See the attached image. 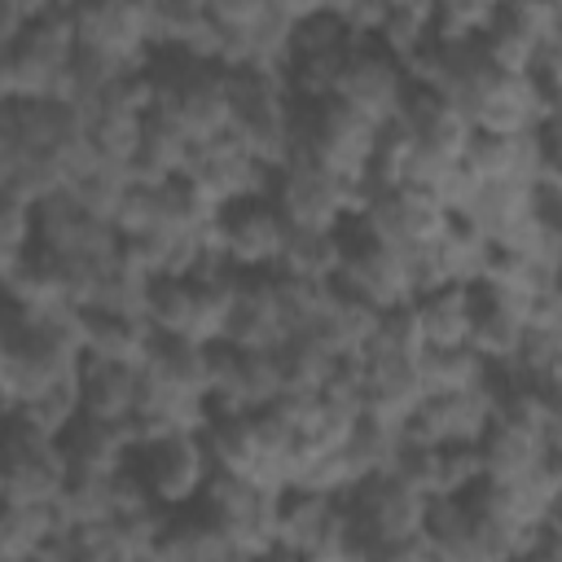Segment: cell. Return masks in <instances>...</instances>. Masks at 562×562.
<instances>
[{
  "instance_id": "277c9868",
  "label": "cell",
  "mask_w": 562,
  "mask_h": 562,
  "mask_svg": "<svg viewBox=\"0 0 562 562\" xmlns=\"http://www.w3.org/2000/svg\"><path fill=\"white\" fill-rule=\"evenodd\" d=\"M294 114L299 101L277 70H233V123L228 132L268 167H281L294 154Z\"/></svg>"
},
{
  "instance_id": "ee69618b",
  "label": "cell",
  "mask_w": 562,
  "mask_h": 562,
  "mask_svg": "<svg viewBox=\"0 0 562 562\" xmlns=\"http://www.w3.org/2000/svg\"><path fill=\"white\" fill-rule=\"evenodd\" d=\"M140 4H145V9H149V4H154V0H140Z\"/></svg>"
},
{
  "instance_id": "7bdbcfd3",
  "label": "cell",
  "mask_w": 562,
  "mask_h": 562,
  "mask_svg": "<svg viewBox=\"0 0 562 562\" xmlns=\"http://www.w3.org/2000/svg\"><path fill=\"white\" fill-rule=\"evenodd\" d=\"M281 13H290V18H312V13H325V9H334L338 0H272Z\"/></svg>"
},
{
  "instance_id": "4dcf8cb0",
  "label": "cell",
  "mask_w": 562,
  "mask_h": 562,
  "mask_svg": "<svg viewBox=\"0 0 562 562\" xmlns=\"http://www.w3.org/2000/svg\"><path fill=\"white\" fill-rule=\"evenodd\" d=\"M189 158H193V136L180 123H171L162 110H149L140 123L132 176L136 180H171V176L189 171Z\"/></svg>"
},
{
  "instance_id": "74e56055",
  "label": "cell",
  "mask_w": 562,
  "mask_h": 562,
  "mask_svg": "<svg viewBox=\"0 0 562 562\" xmlns=\"http://www.w3.org/2000/svg\"><path fill=\"white\" fill-rule=\"evenodd\" d=\"M505 0H435V31L452 40L483 35Z\"/></svg>"
},
{
  "instance_id": "cb8c5ba5",
  "label": "cell",
  "mask_w": 562,
  "mask_h": 562,
  "mask_svg": "<svg viewBox=\"0 0 562 562\" xmlns=\"http://www.w3.org/2000/svg\"><path fill=\"white\" fill-rule=\"evenodd\" d=\"M479 452H483V479L487 483H514V479H527L553 461L549 435L540 426L501 422V417H492L487 435L479 439Z\"/></svg>"
},
{
  "instance_id": "7a4b0ae2",
  "label": "cell",
  "mask_w": 562,
  "mask_h": 562,
  "mask_svg": "<svg viewBox=\"0 0 562 562\" xmlns=\"http://www.w3.org/2000/svg\"><path fill=\"white\" fill-rule=\"evenodd\" d=\"M342 509L351 522V558H391L404 540L426 531L430 496L400 470H378L342 496Z\"/></svg>"
},
{
  "instance_id": "ba28073f",
  "label": "cell",
  "mask_w": 562,
  "mask_h": 562,
  "mask_svg": "<svg viewBox=\"0 0 562 562\" xmlns=\"http://www.w3.org/2000/svg\"><path fill=\"white\" fill-rule=\"evenodd\" d=\"M338 285L382 312L408 303L413 290V263L404 250H395L391 241L373 237L356 215L342 224V263H338Z\"/></svg>"
},
{
  "instance_id": "e0dca14e",
  "label": "cell",
  "mask_w": 562,
  "mask_h": 562,
  "mask_svg": "<svg viewBox=\"0 0 562 562\" xmlns=\"http://www.w3.org/2000/svg\"><path fill=\"white\" fill-rule=\"evenodd\" d=\"M61 9L83 48L127 61H149L154 31H149V9L140 0H61Z\"/></svg>"
},
{
  "instance_id": "d4e9b609",
  "label": "cell",
  "mask_w": 562,
  "mask_h": 562,
  "mask_svg": "<svg viewBox=\"0 0 562 562\" xmlns=\"http://www.w3.org/2000/svg\"><path fill=\"white\" fill-rule=\"evenodd\" d=\"M140 364H119V360H83L79 373V400L88 417L119 422L136 435V413H140Z\"/></svg>"
},
{
  "instance_id": "83f0119b",
  "label": "cell",
  "mask_w": 562,
  "mask_h": 562,
  "mask_svg": "<svg viewBox=\"0 0 562 562\" xmlns=\"http://www.w3.org/2000/svg\"><path fill=\"white\" fill-rule=\"evenodd\" d=\"M465 171L474 180H522V184H540V140L536 132H479L470 136L465 154H461Z\"/></svg>"
},
{
  "instance_id": "ab89813d",
  "label": "cell",
  "mask_w": 562,
  "mask_h": 562,
  "mask_svg": "<svg viewBox=\"0 0 562 562\" xmlns=\"http://www.w3.org/2000/svg\"><path fill=\"white\" fill-rule=\"evenodd\" d=\"M536 140H540V189L562 198V110H553L540 123Z\"/></svg>"
},
{
  "instance_id": "f35d334b",
  "label": "cell",
  "mask_w": 562,
  "mask_h": 562,
  "mask_svg": "<svg viewBox=\"0 0 562 562\" xmlns=\"http://www.w3.org/2000/svg\"><path fill=\"white\" fill-rule=\"evenodd\" d=\"M35 250V206L0 198V268L26 259Z\"/></svg>"
},
{
  "instance_id": "f1b7e54d",
  "label": "cell",
  "mask_w": 562,
  "mask_h": 562,
  "mask_svg": "<svg viewBox=\"0 0 562 562\" xmlns=\"http://www.w3.org/2000/svg\"><path fill=\"white\" fill-rule=\"evenodd\" d=\"M413 316L422 325L426 347H470L474 325V285L470 281H443L422 294H413Z\"/></svg>"
},
{
  "instance_id": "d6a6232c",
  "label": "cell",
  "mask_w": 562,
  "mask_h": 562,
  "mask_svg": "<svg viewBox=\"0 0 562 562\" xmlns=\"http://www.w3.org/2000/svg\"><path fill=\"white\" fill-rule=\"evenodd\" d=\"M378 325H382V307H373V303H364V299H356V294H347L342 285H338V294H334V303L325 307V316L316 321V329H307L312 338H321L329 351H338V356H360L364 347H369V338L378 334Z\"/></svg>"
},
{
  "instance_id": "6da1fadb",
  "label": "cell",
  "mask_w": 562,
  "mask_h": 562,
  "mask_svg": "<svg viewBox=\"0 0 562 562\" xmlns=\"http://www.w3.org/2000/svg\"><path fill=\"white\" fill-rule=\"evenodd\" d=\"M149 79V110H162L171 123H180L193 145L224 136L233 123V70L193 53L154 48L145 61Z\"/></svg>"
},
{
  "instance_id": "836d02e7",
  "label": "cell",
  "mask_w": 562,
  "mask_h": 562,
  "mask_svg": "<svg viewBox=\"0 0 562 562\" xmlns=\"http://www.w3.org/2000/svg\"><path fill=\"white\" fill-rule=\"evenodd\" d=\"M342 263V228H294L281 250L277 272L285 277H307V281H338Z\"/></svg>"
},
{
  "instance_id": "ffe728a7",
  "label": "cell",
  "mask_w": 562,
  "mask_h": 562,
  "mask_svg": "<svg viewBox=\"0 0 562 562\" xmlns=\"http://www.w3.org/2000/svg\"><path fill=\"white\" fill-rule=\"evenodd\" d=\"M536 206H540V184H522V180H470V189H465V198L457 202L452 215H461L487 241H505L514 228H522L531 220Z\"/></svg>"
},
{
  "instance_id": "7402d4cb",
  "label": "cell",
  "mask_w": 562,
  "mask_h": 562,
  "mask_svg": "<svg viewBox=\"0 0 562 562\" xmlns=\"http://www.w3.org/2000/svg\"><path fill=\"white\" fill-rule=\"evenodd\" d=\"M202 443H206L215 470L250 474V479L268 483V443H263L259 413H250V408H211V417L202 426Z\"/></svg>"
},
{
  "instance_id": "8992f818",
  "label": "cell",
  "mask_w": 562,
  "mask_h": 562,
  "mask_svg": "<svg viewBox=\"0 0 562 562\" xmlns=\"http://www.w3.org/2000/svg\"><path fill=\"white\" fill-rule=\"evenodd\" d=\"M378 123H369L364 114H356L342 101H299L294 114V154H307L316 162H325L329 171L360 180L369 176V158L378 145Z\"/></svg>"
},
{
  "instance_id": "5b68a950",
  "label": "cell",
  "mask_w": 562,
  "mask_h": 562,
  "mask_svg": "<svg viewBox=\"0 0 562 562\" xmlns=\"http://www.w3.org/2000/svg\"><path fill=\"white\" fill-rule=\"evenodd\" d=\"M364 193L360 180H347L307 154H290L272 180V198L294 228H342L364 206Z\"/></svg>"
},
{
  "instance_id": "f546056e",
  "label": "cell",
  "mask_w": 562,
  "mask_h": 562,
  "mask_svg": "<svg viewBox=\"0 0 562 562\" xmlns=\"http://www.w3.org/2000/svg\"><path fill=\"white\" fill-rule=\"evenodd\" d=\"M149 347H154V325H149L145 316L92 312V307H83V351H88V360L145 364Z\"/></svg>"
},
{
  "instance_id": "8d00e7d4",
  "label": "cell",
  "mask_w": 562,
  "mask_h": 562,
  "mask_svg": "<svg viewBox=\"0 0 562 562\" xmlns=\"http://www.w3.org/2000/svg\"><path fill=\"white\" fill-rule=\"evenodd\" d=\"M492 364L474 347H426L422 351V378L426 391H461L487 382Z\"/></svg>"
},
{
  "instance_id": "4316f807",
  "label": "cell",
  "mask_w": 562,
  "mask_h": 562,
  "mask_svg": "<svg viewBox=\"0 0 562 562\" xmlns=\"http://www.w3.org/2000/svg\"><path fill=\"white\" fill-rule=\"evenodd\" d=\"M61 457L70 465V474H114L132 461V448H136V435L119 422H101V417H88L79 413L66 430H61Z\"/></svg>"
},
{
  "instance_id": "d6986e66",
  "label": "cell",
  "mask_w": 562,
  "mask_h": 562,
  "mask_svg": "<svg viewBox=\"0 0 562 562\" xmlns=\"http://www.w3.org/2000/svg\"><path fill=\"white\" fill-rule=\"evenodd\" d=\"M527 338V303L514 299L509 290L492 281H474V325H470V347L492 364L505 369L518 360Z\"/></svg>"
},
{
  "instance_id": "2e32d148",
  "label": "cell",
  "mask_w": 562,
  "mask_h": 562,
  "mask_svg": "<svg viewBox=\"0 0 562 562\" xmlns=\"http://www.w3.org/2000/svg\"><path fill=\"white\" fill-rule=\"evenodd\" d=\"M492 426V386H461V391H426L408 417V443H479Z\"/></svg>"
},
{
  "instance_id": "8fae6325",
  "label": "cell",
  "mask_w": 562,
  "mask_h": 562,
  "mask_svg": "<svg viewBox=\"0 0 562 562\" xmlns=\"http://www.w3.org/2000/svg\"><path fill=\"white\" fill-rule=\"evenodd\" d=\"M4 474H0V492L4 505H53L70 479V465L61 457V443L35 426H26L22 417L4 413Z\"/></svg>"
},
{
  "instance_id": "5bb4252c",
  "label": "cell",
  "mask_w": 562,
  "mask_h": 562,
  "mask_svg": "<svg viewBox=\"0 0 562 562\" xmlns=\"http://www.w3.org/2000/svg\"><path fill=\"white\" fill-rule=\"evenodd\" d=\"M356 220L373 237L391 241L395 250L417 255V250H426L452 224V211L435 193H426V189L391 184V189H369L364 193V206L356 211Z\"/></svg>"
},
{
  "instance_id": "7c38bea8",
  "label": "cell",
  "mask_w": 562,
  "mask_h": 562,
  "mask_svg": "<svg viewBox=\"0 0 562 562\" xmlns=\"http://www.w3.org/2000/svg\"><path fill=\"white\" fill-rule=\"evenodd\" d=\"M290 241V220L272 193H250L215 215V250L241 272H277Z\"/></svg>"
},
{
  "instance_id": "4fadbf2b",
  "label": "cell",
  "mask_w": 562,
  "mask_h": 562,
  "mask_svg": "<svg viewBox=\"0 0 562 562\" xmlns=\"http://www.w3.org/2000/svg\"><path fill=\"white\" fill-rule=\"evenodd\" d=\"M408 92H413L408 66H404L391 48H382L378 40H360V44L351 48L347 66H342V79H338L334 101H342V105H351L356 114H364L369 123L386 127V123L400 119Z\"/></svg>"
},
{
  "instance_id": "52a82bcc",
  "label": "cell",
  "mask_w": 562,
  "mask_h": 562,
  "mask_svg": "<svg viewBox=\"0 0 562 562\" xmlns=\"http://www.w3.org/2000/svg\"><path fill=\"white\" fill-rule=\"evenodd\" d=\"M277 501H281V487L250 474H228V470H211L198 496V505L237 540L241 558L277 553Z\"/></svg>"
},
{
  "instance_id": "44dd1931",
  "label": "cell",
  "mask_w": 562,
  "mask_h": 562,
  "mask_svg": "<svg viewBox=\"0 0 562 562\" xmlns=\"http://www.w3.org/2000/svg\"><path fill=\"white\" fill-rule=\"evenodd\" d=\"M553 114V101L540 83V75H496L492 88L483 92L479 110H474V127L479 132H540V123Z\"/></svg>"
},
{
  "instance_id": "e575fe53",
  "label": "cell",
  "mask_w": 562,
  "mask_h": 562,
  "mask_svg": "<svg viewBox=\"0 0 562 562\" xmlns=\"http://www.w3.org/2000/svg\"><path fill=\"white\" fill-rule=\"evenodd\" d=\"M281 356V373H285V395H321L325 382L334 378V369L342 364L338 351H329L321 338L312 334H294L277 347Z\"/></svg>"
},
{
  "instance_id": "ac0fdd59",
  "label": "cell",
  "mask_w": 562,
  "mask_h": 562,
  "mask_svg": "<svg viewBox=\"0 0 562 562\" xmlns=\"http://www.w3.org/2000/svg\"><path fill=\"white\" fill-rule=\"evenodd\" d=\"M220 338L233 347H250V351H277L290 338L277 272H241V285L233 294Z\"/></svg>"
},
{
  "instance_id": "1f68e13d",
  "label": "cell",
  "mask_w": 562,
  "mask_h": 562,
  "mask_svg": "<svg viewBox=\"0 0 562 562\" xmlns=\"http://www.w3.org/2000/svg\"><path fill=\"white\" fill-rule=\"evenodd\" d=\"M66 531L57 501L53 505H4L0 514V558L4 562H53V544Z\"/></svg>"
},
{
  "instance_id": "60d3db41",
  "label": "cell",
  "mask_w": 562,
  "mask_h": 562,
  "mask_svg": "<svg viewBox=\"0 0 562 562\" xmlns=\"http://www.w3.org/2000/svg\"><path fill=\"white\" fill-rule=\"evenodd\" d=\"M206 9H211V18H215V26L241 31V26L259 22V18L272 9V0H206Z\"/></svg>"
},
{
  "instance_id": "d590c367",
  "label": "cell",
  "mask_w": 562,
  "mask_h": 562,
  "mask_svg": "<svg viewBox=\"0 0 562 562\" xmlns=\"http://www.w3.org/2000/svg\"><path fill=\"white\" fill-rule=\"evenodd\" d=\"M136 184V176H132V167H123V162H110V158H92L75 180H70V193L92 211V215H101V220H110L114 224V215H119V206H123V198H127V189Z\"/></svg>"
},
{
  "instance_id": "9c48e42d",
  "label": "cell",
  "mask_w": 562,
  "mask_h": 562,
  "mask_svg": "<svg viewBox=\"0 0 562 562\" xmlns=\"http://www.w3.org/2000/svg\"><path fill=\"white\" fill-rule=\"evenodd\" d=\"M356 44H360V35L334 9L299 18L294 22L290 66H285V83H290L294 101H329L338 92L342 66H347Z\"/></svg>"
},
{
  "instance_id": "30bf717a",
  "label": "cell",
  "mask_w": 562,
  "mask_h": 562,
  "mask_svg": "<svg viewBox=\"0 0 562 562\" xmlns=\"http://www.w3.org/2000/svg\"><path fill=\"white\" fill-rule=\"evenodd\" d=\"M132 465L140 483L149 487L154 505L162 509H184L202 496L211 479V452L202 443V430H180V435H158V439H136Z\"/></svg>"
},
{
  "instance_id": "9a60e30c",
  "label": "cell",
  "mask_w": 562,
  "mask_h": 562,
  "mask_svg": "<svg viewBox=\"0 0 562 562\" xmlns=\"http://www.w3.org/2000/svg\"><path fill=\"white\" fill-rule=\"evenodd\" d=\"M211 408H250L263 413L285 400V373L277 351H250L233 342H211V373H206Z\"/></svg>"
},
{
  "instance_id": "603a6c76",
  "label": "cell",
  "mask_w": 562,
  "mask_h": 562,
  "mask_svg": "<svg viewBox=\"0 0 562 562\" xmlns=\"http://www.w3.org/2000/svg\"><path fill=\"white\" fill-rule=\"evenodd\" d=\"M395 123H404V132L426 154H443V158H461L470 136H474V119L461 105H452L435 88H417V83H413V92H408V101H404Z\"/></svg>"
},
{
  "instance_id": "484cf974",
  "label": "cell",
  "mask_w": 562,
  "mask_h": 562,
  "mask_svg": "<svg viewBox=\"0 0 562 562\" xmlns=\"http://www.w3.org/2000/svg\"><path fill=\"white\" fill-rule=\"evenodd\" d=\"M154 558H167V562H224V558H241V553H237V540L193 501L184 509H167L158 544H154Z\"/></svg>"
},
{
  "instance_id": "3957f363",
  "label": "cell",
  "mask_w": 562,
  "mask_h": 562,
  "mask_svg": "<svg viewBox=\"0 0 562 562\" xmlns=\"http://www.w3.org/2000/svg\"><path fill=\"white\" fill-rule=\"evenodd\" d=\"M75 53H79V35L66 9L31 18L18 35L4 40L0 92L13 101H66Z\"/></svg>"
},
{
  "instance_id": "b9f144b4",
  "label": "cell",
  "mask_w": 562,
  "mask_h": 562,
  "mask_svg": "<svg viewBox=\"0 0 562 562\" xmlns=\"http://www.w3.org/2000/svg\"><path fill=\"white\" fill-rule=\"evenodd\" d=\"M53 9H61V0H4V26H0V40L18 35L31 18H44V13H53Z\"/></svg>"
}]
</instances>
